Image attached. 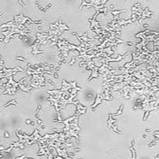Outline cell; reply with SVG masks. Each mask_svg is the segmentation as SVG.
Returning <instances> with one entry per match:
<instances>
[{
  "label": "cell",
  "instance_id": "1",
  "mask_svg": "<svg viewBox=\"0 0 159 159\" xmlns=\"http://www.w3.org/2000/svg\"><path fill=\"white\" fill-rule=\"evenodd\" d=\"M10 104H15V105H18V104H16L15 101H14V100H13V101H11V102H10V103H8V104H5V106H8Z\"/></svg>",
  "mask_w": 159,
  "mask_h": 159
}]
</instances>
